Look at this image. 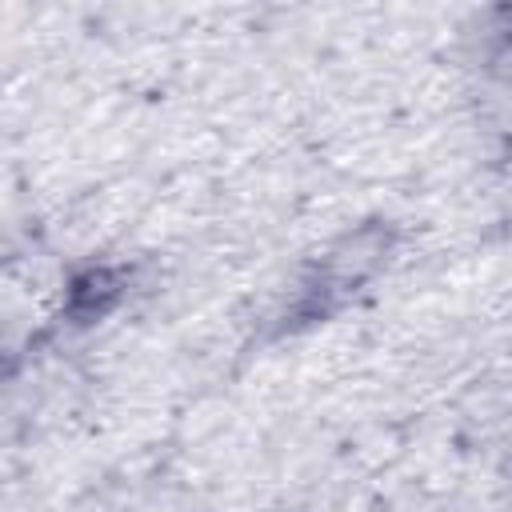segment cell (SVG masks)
Masks as SVG:
<instances>
[{
	"label": "cell",
	"instance_id": "6da1fadb",
	"mask_svg": "<svg viewBox=\"0 0 512 512\" xmlns=\"http://www.w3.org/2000/svg\"><path fill=\"white\" fill-rule=\"evenodd\" d=\"M120 296V276L108 268H88L84 276L72 280L68 288V312L76 320H92L100 312H108V304Z\"/></svg>",
	"mask_w": 512,
	"mask_h": 512
}]
</instances>
